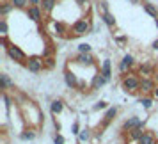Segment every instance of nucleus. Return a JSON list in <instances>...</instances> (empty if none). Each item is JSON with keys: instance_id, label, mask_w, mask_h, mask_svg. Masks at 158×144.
I'll return each instance as SVG.
<instances>
[{"instance_id": "obj_1", "label": "nucleus", "mask_w": 158, "mask_h": 144, "mask_svg": "<svg viewBox=\"0 0 158 144\" xmlns=\"http://www.w3.org/2000/svg\"><path fill=\"white\" fill-rule=\"evenodd\" d=\"M94 29H93V18L91 16H84V18H78L77 22L71 25V32L68 39H75V37H80V36H85V34H93Z\"/></svg>"}, {"instance_id": "obj_2", "label": "nucleus", "mask_w": 158, "mask_h": 144, "mask_svg": "<svg viewBox=\"0 0 158 144\" xmlns=\"http://www.w3.org/2000/svg\"><path fill=\"white\" fill-rule=\"evenodd\" d=\"M2 44L6 46V53H7V57L11 59V61H15L16 64H27V61H29V57H27V53L18 46V44L15 43H9L7 37H2Z\"/></svg>"}, {"instance_id": "obj_3", "label": "nucleus", "mask_w": 158, "mask_h": 144, "mask_svg": "<svg viewBox=\"0 0 158 144\" xmlns=\"http://www.w3.org/2000/svg\"><path fill=\"white\" fill-rule=\"evenodd\" d=\"M121 86L124 89V93L128 94H135L140 91V77L135 73H128L121 78Z\"/></svg>"}, {"instance_id": "obj_4", "label": "nucleus", "mask_w": 158, "mask_h": 144, "mask_svg": "<svg viewBox=\"0 0 158 144\" xmlns=\"http://www.w3.org/2000/svg\"><path fill=\"white\" fill-rule=\"evenodd\" d=\"M69 62L71 64H80V66H85V68H91V66H96V59H94L93 53H77L75 57H69Z\"/></svg>"}, {"instance_id": "obj_5", "label": "nucleus", "mask_w": 158, "mask_h": 144, "mask_svg": "<svg viewBox=\"0 0 158 144\" xmlns=\"http://www.w3.org/2000/svg\"><path fill=\"white\" fill-rule=\"evenodd\" d=\"M25 68L30 73H41L44 70V59L41 55H30L29 61H27V64H25Z\"/></svg>"}, {"instance_id": "obj_6", "label": "nucleus", "mask_w": 158, "mask_h": 144, "mask_svg": "<svg viewBox=\"0 0 158 144\" xmlns=\"http://www.w3.org/2000/svg\"><path fill=\"white\" fill-rule=\"evenodd\" d=\"M144 126H146V119H140V117H137V116H131V117H128L126 121L123 123L121 130L124 132V133H128V132H131V130L144 128Z\"/></svg>"}, {"instance_id": "obj_7", "label": "nucleus", "mask_w": 158, "mask_h": 144, "mask_svg": "<svg viewBox=\"0 0 158 144\" xmlns=\"http://www.w3.org/2000/svg\"><path fill=\"white\" fill-rule=\"evenodd\" d=\"M117 112H119V108H117V107H108V108H107V112H105L103 119H101V125L98 126V128H96V130H98V132H96L98 135L101 133V130H105V128L108 126V125H110V123L114 121L115 116H117Z\"/></svg>"}, {"instance_id": "obj_8", "label": "nucleus", "mask_w": 158, "mask_h": 144, "mask_svg": "<svg viewBox=\"0 0 158 144\" xmlns=\"http://www.w3.org/2000/svg\"><path fill=\"white\" fill-rule=\"evenodd\" d=\"M156 80L153 78V77H148V78H140V93L142 94H148L151 96V93L155 91V87H156Z\"/></svg>"}, {"instance_id": "obj_9", "label": "nucleus", "mask_w": 158, "mask_h": 144, "mask_svg": "<svg viewBox=\"0 0 158 144\" xmlns=\"http://www.w3.org/2000/svg\"><path fill=\"white\" fill-rule=\"evenodd\" d=\"M25 15L34 23H41V20H43V9L39 6H29V9L25 11Z\"/></svg>"}, {"instance_id": "obj_10", "label": "nucleus", "mask_w": 158, "mask_h": 144, "mask_svg": "<svg viewBox=\"0 0 158 144\" xmlns=\"http://www.w3.org/2000/svg\"><path fill=\"white\" fill-rule=\"evenodd\" d=\"M64 82H66V86L69 87V89H77V87H78L80 80H78V77L69 70V64L66 66V70H64Z\"/></svg>"}, {"instance_id": "obj_11", "label": "nucleus", "mask_w": 158, "mask_h": 144, "mask_svg": "<svg viewBox=\"0 0 158 144\" xmlns=\"http://www.w3.org/2000/svg\"><path fill=\"white\" fill-rule=\"evenodd\" d=\"M107 82H108V80L105 78V77L100 73V70H98L96 75H93V80H91V86H89V87H91V91H98V89H101Z\"/></svg>"}, {"instance_id": "obj_12", "label": "nucleus", "mask_w": 158, "mask_h": 144, "mask_svg": "<svg viewBox=\"0 0 158 144\" xmlns=\"http://www.w3.org/2000/svg\"><path fill=\"white\" fill-rule=\"evenodd\" d=\"M155 71H156V68L153 64H140L137 75H140V78H148V77H155Z\"/></svg>"}, {"instance_id": "obj_13", "label": "nucleus", "mask_w": 158, "mask_h": 144, "mask_svg": "<svg viewBox=\"0 0 158 144\" xmlns=\"http://www.w3.org/2000/svg\"><path fill=\"white\" fill-rule=\"evenodd\" d=\"M100 73H101V75H103V77H105L107 80L112 78V62H110V59H105V61L101 62Z\"/></svg>"}, {"instance_id": "obj_14", "label": "nucleus", "mask_w": 158, "mask_h": 144, "mask_svg": "<svg viewBox=\"0 0 158 144\" xmlns=\"http://www.w3.org/2000/svg\"><path fill=\"white\" fill-rule=\"evenodd\" d=\"M0 89H2L4 93H6L7 89H15V82L9 78L7 73H2V75H0Z\"/></svg>"}, {"instance_id": "obj_15", "label": "nucleus", "mask_w": 158, "mask_h": 144, "mask_svg": "<svg viewBox=\"0 0 158 144\" xmlns=\"http://www.w3.org/2000/svg\"><path fill=\"white\" fill-rule=\"evenodd\" d=\"M144 133H146V130H144V128L131 130V132H128V141H130V142H139V141L144 137Z\"/></svg>"}, {"instance_id": "obj_16", "label": "nucleus", "mask_w": 158, "mask_h": 144, "mask_svg": "<svg viewBox=\"0 0 158 144\" xmlns=\"http://www.w3.org/2000/svg\"><path fill=\"white\" fill-rule=\"evenodd\" d=\"M139 144H158L156 142V133L151 132V130H146V133H144V137L139 141Z\"/></svg>"}, {"instance_id": "obj_17", "label": "nucleus", "mask_w": 158, "mask_h": 144, "mask_svg": "<svg viewBox=\"0 0 158 144\" xmlns=\"http://www.w3.org/2000/svg\"><path fill=\"white\" fill-rule=\"evenodd\" d=\"M55 6H57V0H41V6L39 7L43 9L44 15H50L52 11L55 9Z\"/></svg>"}, {"instance_id": "obj_18", "label": "nucleus", "mask_w": 158, "mask_h": 144, "mask_svg": "<svg viewBox=\"0 0 158 144\" xmlns=\"http://www.w3.org/2000/svg\"><path fill=\"white\" fill-rule=\"evenodd\" d=\"M142 7H144V11H146V13H148V15H149L151 18H155V20L158 18V7H156V4H151V2H144Z\"/></svg>"}, {"instance_id": "obj_19", "label": "nucleus", "mask_w": 158, "mask_h": 144, "mask_svg": "<svg viewBox=\"0 0 158 144\" xmlns=\"http://www.w3.org/2000/svg\"><path fill=\"white\" fill-rule=\"evenodd\" d=\"M101 20H103V23L107 25L108 29H115V25H117L115 16L112 15V13H105V15H101Z\"/></svg>"}, {"instance_id": "obj_20", "label": "nucleus", "mask_w": 158, "mask_h": 144, "mask_svg": "<svg viewBox=\"0 0 158 144\" xmlns=\"http://www.w3.org/2000/svg\"><path fill=\"white\" fill-rule=\"evenodd\" d=\"M13 9H15V6L11 4V0H4V2L0 4V16H2V18H6Z\"/></svg>"}, {"instance_id": "obj_21", "label": "nucleus", "mask_w": 158, "mask_h": 144, "mask_svg": "<svg viewBox=\"0 0 158 144\" xmlns=\"http://www.w3.org/2000/svg\"><path fill=\"white\" fill-rule=\"evenodd\" d=\"M50 110H52V114H53V116L60 114V112L64 110V101H62V100H53L50 103Z\"/></svg>"}, {"instance_id": "obj_22", "label": "nucleus", "mask_w": 158, "mask_h": 144, "mask_svg": "<svg viewBox=\"0 0 158 144\" xmlns=\"http://www.w3.org/2000/svg\"><path fill=\"white\" fill-rule=\"evenodd\" d=\"M77 137H78V142H87V141H91L93 133H91L89 128H84V130H80V133Z\"/></svg>"}, {"instance_id": "obj_23", "label": "nucleus", "mask_w": 158, "mask_h": 144, "mask_svg": "<svg viewBox=\"0 0 158 144\" xmlns=\"http://www.w3.org/2000/svg\"><path fill=\"white\" fill-rule=\"evenodd\" d=\"M139 101H140V105H142L144 108H151L153 107V103H155V98H153V96H146V94H142Z\"/></svg>"}, {"instance_id": "obj_24", "label": "nucleus", "mask_w": 158, "mask_h": 144, "mask_svg": "<svg viewBox=\"0 0 158 144\" xmlns=\"http://www.w3.org/2000/svg\"><path fill=\"white\" fill-rule=\"evenodd\" d=\"M20 139H22V141H34V139H36V130L30 128V130L22 132V133H20Z\"/></svg>"}, {"instance_id": "obj_25", "label": "nucleus", "mask_w": 158, "mask_h": 144, "mask_svg": "<svg viewBox=\"0 0 158 144\" xmlns=\"http://www.w3.org/2000/svg\"><path fill=\"white\" fill-rule=\"evenodd\" d=\"M11 4L15 6V9H22V11H27L29 9V0H11Z\"/></svg>"}, {"instance_id": "obj_26", "label": "nucleus", "mask_w": 158, "mask_h": 144, "mask_svg": "<svg viewBox=\"0 0 158 144\" xmlns=\"http://www.w3.org/2000/svg\"><path fill=\"white\" fill-rule=\"evenodd\" d=\"M121 64H124L126 68H133V64H135V57L131 55V53H124V57H123V61H121Z\"/></svg>"}, {"instance_id": "obj_27", "label": "nucleus", "mask_w": 158, "mask_h": 144, "mask_svg": "<svg viewBox=\"0 0 158 144\" xmlns=\"http://www.w3.org/2000/svg\"><path fill=\"white\" fill-rule=\"evenodd\" d=\"M55 50H57V48H55V46H53L52 43H48V44H46V48L43 50V53H41V57H43V59H46V57H53Z\"/></svg>"}, {"instance_id": "obj_28", "label": "nucleus", "mask_w": 158, "mask_h": 144, "mask_svg": "<svg viewBox=\"0 0 158 144\" xmlns=\"http://www.w3.org/2000/svg\"><path fill=\"white\" fill-rule=\"evenodd\" d=\"M77 48H78V53H91V50H93V46L89 43H80Z\"/></svg>"}, {"instance_id": "obj_29", "label": "nucleus", "mask_w": 158, "mask_h": 144, "mask_svg": "<svg viewBox=\"0 0 158 144\" xmlns=\"http://www.w3.org/2000/svg\"><path fill=\"white\" fill-rule=\"evenodd\" d=\"M0 34H2V37H7V20L6 18L0 20Z\"/></svg>"}, {"instance_id": "obj_30", "label": "nucleus", "mask_w": 158, "mask_h": 144, "mask_svg": "<svg viewBox=\"0 0 158 144\" xmlns=\"http://www.w3.org/2000/svg\"><path fill=\"white\" fill-rule=\"evenodd\" d=\"M55 57H46L44 59V70H53L55 68Z\"/></svg>"}, {"instance_id": "obj_31", "label": "nucleus", "mask_w": 158, "mask_h": 144, "mask_svg": "<svg viewBox=\"0 0 158 144\" xmlns=\"http://www.w3.org/2000/svg\"><path fill=\"white\" fill-rule=\"evenodd\" d=\"M103 108H108V103H107V101H98V103L93 107V110H103Z\"/></svg>"}, {"instance_id": "obj_32", "label": "nucleus", "mask_w": 158, "mask_h": 144, "mask_svg": "<svg viewBox=\"0 0 158 144\" xmlns=\"http://www.w3.org/2000/svg\"><path fill=\"white\" fill-rule=\"evenodd\" d=\"M53 144H66V139L57 132V133H55V137H53Z\"/></svg>"}, {"instance_id": "obj_33", "label": "nucleus", "mask_w": 158, "mask_h": 144, "mask_svg": "<svg viewBox=\"0 0 158 144\" xmlns=\"http://www.w3.org/2000/svg\"><path fill=\"white\" fill-rule=\"evenodd\" d=\"M71 133H75V135H78L80 133V123L78 121H75L71 125Z\"/></svg>"}, {"instance_id": "obj_34", "label": "nucleus", "mask_w": 158, "mask_h": 144, "mask_svg": "<svg viewBox=\"0 0 158 144\" xmlns=\"http://www.w3.org/2000/svg\"><path fill=\"white\" fill-rule=\"evenodd\" d=\"M115 43H119L123 46V44L128 43V37H126V36H117V37H115Z\"/></svg>"}, {"instance_id": "obj_35", "label": "nucleus", "mask_w": 158, "mask_h": 144, "mask_svg": "<svg viewBox=\"0 0 158 144\" xmlns=\"http://www.w3.org/2000/svg\"><path fill=\"white\" fill-rule=\"evenodd\" d=\"M151 48H153L155 52H158V39H155V41H153V44H151Z\"/></svg>"}, {"instance_id": "obj_36", "label": "nucleus", "mask_w": 158, "mask_h": 144, "mask_svg": "<svg viewBox=\"0 0 158 144\" xmlns=\"http://www.w3.org/2000/svg\"><path fill=\"white\" fill-rule=\"evenodd\" d=\"M77 4H78V6H82V7H84V6H87V4H89V0H77Z\"/></svg>"}, {"instance_id": "obj_37", "label": "nucleus", "mask_w": 158, "mask_h": 144, "mask_svg": "<svg viewBox=\"0 0 158 144\" xmlns=\"http://www.w3.org/2000/svg\"><path fill=\"white\" fill-rule=\"evenodd\" d=\"M151 96H153V98H155V100H158V86L155 87V91H153V93H151Z\"/></svg>"}, {"instance_id": "obj_38", "label": "nucleus", "mask_w": 158, "mask_h": 144, "mask_svg": "<svg viewBox=\"0 0 158 144\" xmlns=\"http://www.w3.org/2000/svg\"><path fill=\"white\" fill-rule=\"evenodd\" d=\"M30 6H41V0H29Z\"/></svg>"}, {"instance_id": "obj_39", "label": "nucleus", "mask_w": 158, "mask_h": 144, "mask_svg": "<svg viewBox=\"0 0 158 144\" xmlns=\"http://www.w3.org/2000/svg\"><path fill=\"white\" fill-rule=\"evenodd\" d=\"M130 4H133V6H137V4H139V2H140V0H128Z\"/></svg>"}, {"instance_id": "obj_40", "label": "nucleus", "mask_w": 158, "mask_h": 144, "mask_svg": "<svg viewBox=\"0 0 158 144\" xmlns=\"http://www.w3.org/2000/svg\"><path fill=\"white\" fill-rule=\"evenodd\" d=\"M153 78L156 80V84H158V70H156V71H155V77H153Z\"/></svg>"}, {"instance_id": "obj_41", "label": "nucleus", "mask_w": 158, "mask_h": 144, "mask_svg": "<svg viewBox=\"0 0 158 144\" xmlns=\"http://www.w3.org/2000/svg\"><path fill=\"white\" fill-rule=\"evenodd\" d=\"M155 23H156V29H158V18H156V20H155Z\"/></svg>"}, {"instance_id": "obj_42", "label": "nucleus", "mask_w": 158, "mask_h": 144, "mask_svg": "<svg viewBox=\"0 0 158 144\" xmlns=\"http://www.w3.org/2000/svg\"><path fill=\"white\" fill-rule=\"evenodd\" d=\"M130 144H139V142H130Z\"/></svg>"}, {"instance_id": "obj_43", "label": "nucleus", "mask_w": 158, "mask_h": 144, "mask_svg": "<svg viewBox=\"0 0 158 144\" xmlns=\"http://www.w3.org/2000/svg\"><path fill=\"white\" fill-rule=\"evenodd\" d=\"M156 139H158V132H156Z\"/></svg>"}, {"instance_id": "obj_44", "label": "nucleus", "mask_w": 158, "mask_h": 144, "mask_svg": "<svg viewBox=\"0 0 158 144\" xmlns=\"http://www.w3.org/2000/svg\"><path fill=\"white\" fill-rule=\"evenodd\" d=\"M144 2H149V0H144Z\"/></svg>"}]
</instances>
